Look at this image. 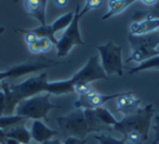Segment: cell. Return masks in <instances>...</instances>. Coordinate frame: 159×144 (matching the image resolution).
Masks as SVG:
<instances>
[{
  "instance_id": "6da1fadb",
  "label": "cell",
  "mask_w": 159,
  "mask_h": 144,
  "mask_svg": "<svg viewBox=\"0 0 159 144\" xmlns=\"http://www.w3.org/2000/svg\"><path fill=\"white\" fill-rule=\"evenodd\" d=\"M47 78H48L47 72H43L18 84H10L5 81L1 82L0 86L6 96V108L3 116L14 115L16 105L22 100L31 98L37 94L46 93L47 83H48Z\"/></svg>"
},
{
  "instance_id": "7a4b0ae2",
  "label": "cell",
  "mask_w": 159,
  "mask_h": 144,
  "mask_svg": "<svg viewBox=\"0 0 159 144\" xmlns=\"http://www.w3.org/2000/svg\"><path fill=\"white\" fill-rule=\"evenodd\" d=\"M154 116V106L152 104H148L145 107L141 108L135 114L123 117L122 120L116 122L112 127L113 130L123 134V139L130 132H139L142 135L144 142L148 139V131L152 126V118Z\"/></svg>"
},
{
  "instance_id": "3957f363",
  "label": "cell",
  "mask_w": 159,
  "mask_h": 144,
  "mask_svg": "<svg viewBox=\"0 0 159 144\" xmlns=\"http://www.w3.org/2000/svg\"><path fill=\"white\" fill-rule=\"evenodd\" d=\"M56 108H62V106L50 102V94L42 93L19 103L14 110V115L21 116L25 119H45L48 121L47 115Z\"/></svg>"
},
{
  "instance_id": "277c9868",
  "label": "cell",
  "mask_w": 159,
  "mask_h": 144,
  "mask_svg": "<svg viewBox=\"0 0 159 144\" xmlns=\"http://www.w3.org/2000/svg\"><path fill=\"white\" fill-rule=\"evenodd\" d=\"M129 42H130L132 53L125 60V62H141L159 55L157 46L159 45V32L144 34V35H132L129 34Z\"/></svg>"
},
{
  "instance_id": "5b68a950",
  "label": "cell",
  "mask_w": 159,
  "mask_h": 144,
  "mask_svg": "<svg viewBox=\"0 0 159 144\" xmlns=\"http://www.w3.org/2000/svg\"><path fill=\"white\" fill-rule=\"evenodd\" d=\"M96 80H108V77L105 73L104 69L102 68L98 60V56H93L91 57L85 66L81 70H79L74 76L69 80L63 81V89L66 94L74 93L73 86L76 82H87L91 83Z\"/></svg>"
},
{
  "instance_id": "8992f818",
  "label": "cell",
  "mask_w": 159,
  "mask_h": 144,
  "mask_svg": "<svg viewBox=\"0 0 159 144\" xmlns=\"http://www.w3.org/2000/svg\"><path fill=\"white\" fill-rule=\"evenodd\" d=\"M57 122L62 132L69 137L83 140L89 133H91L83 109H75L66 116L57 118Z\"/></svg>"
},
{
  "instance_id": "52a82bcc",
  "label": "cell",
  "mask_w": 159,
  "mask_h": 144,
  "mask_svg": "<svg viewBox=\"0 0 159 144\" xmlns=\"http://www.w3.org/2000/svg\"><path fill=\"white\" fill-rule=\"evenodd\" d=\"M96 48L99 51L102 58V68L106 76L119 74L123 76V63H122V46L108 42L105 45H98Z\"/></svg>"
},
{
  "instance_id": "ba28073f",
  "label": "cell",
  "mask_w": 159,
  "mask_h": 144,
  "mask_svg": "<svg viewBox=\"0 0 159 144\" xmlns=\"http://www.w3.org/2000/svg\"><path fill=\"white\" fill-rule=\"evenodd\" d=\"M80 6L77 5L74 10V16L71 22V24L66 29L64 33L60 37V39L56 44V48H57V56L58 57H66L70 50L76 45H82L84 46L85 43L81 37V33H80Z\"/></svg>"
},
{
  "instance_id": "9c48e42d",
  "label": "cell",
  "mask_w": 159,
  "mask_h": 144,
  "mask_svg": "<svg viewBox=\"0 0 159 144\" xmlns=\"http://www.w3.org/2000/svg\"><path fill=\"white\" fill-rule=\"evenodd\" d=\"M124 92L107 95V94L98 93L95 90H92L91 93H89L87 95L80 96L79 100L74 102V106L76 107V109H83V110L84 109H97L102 107V105L108 100H112V98H118Z\"/></svg>"
},
{
  "instance_id": "30bf717a",
  "label": "cell",
  "mask_w": 159,
  "mask_h": 144,
  "mask_svg": "<svg viewBox=\"0 0 159 144\" xmlns=\"http://www.w3.org/2000/svg\"><path fill=\"white\" fill-rule=\"evenodd\" d=\"M57 64V62L53 63H47V62H25L18 66H14L7 71H0V82H3V80L9 78H19V77L25 76L31 72L43 70V69L49 68V67Z\"/></svg>"
},
{
  "instance_id": "8fae6325",
  "label": "cell",
  "mask_w": 159,
  "mask_h": 144,
  "mask_svg": "<svg viewBox=\"0 0 159 144\" xmlns=\"http://www.w3.org/2000/svg\"><path fill=\"white\" fill-rule=\"evenodd\" d=\"M141 98H136L133 95L132 92H124L121 96L116 98V109L119 111L122 116L126 117L135 114L139 109Z\"/></svg>"
},
{
  "instance_id": "7c38bea8",
  "label": "cell",
  "mask_w": 159,
  "mask_h": 144,
  "mask_svg": "<svg viewBox=\"0 0 159 144\" xmlns=\"http://www.w3.org/2000/svg\"><path fill=\"white\" fill-rule=\"evenodd\" d=\"M30 132H31L32 139L40 144L49 140H52V137H57L58 134L57 131L48 128L42 120H34Z\"/></svg>"
},
{
  "instance_id": "4fadbf2b",
  "label": "cell",
  "mask_w": 159,
  "mask_h": 144,
  "mask_svg": "<svg viewBox=\"0 0 159 144\" xmlns=\"http://www.w3.org/2000/svg\"><path fill=\"white\" fill-rule=\"evenodd\" d=\"M46 0H26L24 8L29 16L39 21L40 25H46Z\"/></svg>"
},
{
  "instance_id": "5bb4252c",
  "label": "cell",
  "mask_w": 159,
  "mask_h": 144,
  "mask_svg": "<svg viewBox=\"0 0 159 144\" xmlns=\"http://www.w3.org/2000/svg\"><path fill=\"white\" fill-rule=\"evenodd\" d=\"M159 30V19L146 18L145 20L135 21L130 26V34L132 35H144V34L156 32Z\"/></svg>"
},
{
  "instance_id": "9a60e30c",
  "label": "cell",
  "mask_w": 159,
  "mask_h": 144,
  "mask_svg": "<svg viewBox=\"0 0 159 144\" xmlns=\"http://www.w3.org/2000/svg\"><path fill=\"white\" fill-rule=\"evenodd\" d=\"M84 116L91 132L105 133L106 131L110 130V127L105 126L99 120L95 113V109H84Z\"/></svg>"
},
{
  "instance_id": "2e32d148",
  "label": "cell",
  "mask_w": 159,
  "mask_h": 144,
  "mask_svg": "<svg viewBox=\"0 0 159 144\" xmlns=\"http://www.w3.org/2000/svg\"><path fill=\"white\" fill-rule=\"evenodd\" d=\"M134 2V0H109L108 12L102 16V20H107V19H110L117 14L121 13L122 11H124L126 8H129Z\"/></svg>"
},
{
  "instance_id": "e0dca14e",
  "label": "cell",
  "mask_w": 159,
  "mask_h": 144,
  "mask_svg": "<svg viewBox=\"0 0 159 144\" xmlns=\"http://www.w3.org/2000/svg\"><path fill=\"white\" fill-rule=\"evenodd\" d=\"M6 135H7V137L16 140L20 144H30V141L32 140L31 132L23 124L13 127V128L7 130Z\"/></svg>"
},
{
  "instance_id": "ac0fdd59",
  "label": "cell",
  "mask_w": 159,
  "mask_h": 144,
  "mask_svg": "<svg viewBox=\"0 0 159 144\" xmlns=\"http://www.w3.org/2000/svg\"><path fill=\"white\" fill-rule=\"evenodd\" d=\"M53 46V43L51 42L50 39L48 38H38L36 42H34L33 44L29 45V49L32 53L34 55H38V53H47L49 51Z\"/></svg>"
},
{
  "instance_id": "d6986e66",
  "label": "cell",
  "mask_w": 159,
  "mask_h": 144,
  "mask_svg": "<svg viewBox=\"0 0 159 144\" xmlns=\"http://www.w3.org/2000/svg\"><path fill=\"white\" fill-rule=\"evenodd\" d=\"M24 121H26V119L21 117V116H1L0 117V130L7 131V129H11L13 127L20 126Z\"/></svg>"
},
{
  "instance_id": "ffe728a7",
  "label": "cell",
  "mask_w": 159,
  "mask_h": 144,
  "mask_svg": "<svg viewBox=\"0 0 159 144\" xmlns=\"http://www.w3.org/2000/svg\"><path fill=\"white\" fill-rule=\"evenodd\" d=\"M73 16H74V12L71 11V12H68V13L63 14V16H61L60 18H58L55 22L51 23L50 26L53 33L56 34L57 32L61 31V30L66 29V27L71 24V22H72Z\"/></svg>"
},
{
  "instance_id": "44dd1931",
  "label": "cell",
  "mask_w": 159,
  "mask_h": 144,
  "mask_svg": "<svg viewBox=\"0 0 159 144\" xmlns=\"http://www.w3.org/2000/svg\"><path fill=\"white\" fill-rule=\"evenodd\" d=\"M154 68L159 69V55L155 56V57H152V58H149V59L139 63L136 67H134V68L130 69V70H129V73L134 74V73H137V72H141V71H143V70L154 69Z\"/></svg>"
},
{
  "instance_id": "7402d4cb",
  "label": "cell",
  "mask_w": 159,
  "mask_h": 144,
  "mask_svg": "<svg viewBox=\"0 0 159 144\" xmlns=\"http://www.w3.org/2000/svg\"><path fill=\"white\" fill-rule=\"evenodd\" d=\"M95 113L97 115V117L99 118V120L107 127H113L116 124V122L118 121L115 118V116L108 110V109L100 107V108L95 109Z\"/></svg>"
},
{
  "instance_id": "603a6c76",
  "label": "cell",
  "mask_w": 159,
  "mask_h": 144,
  "mask_svg": "<svg viewBox=\"0 0 159 144\" xmlns=\"http://www.w3.org/2000/svg\"><path fill=\"white\" fill-rule=\"evenodd\" d=\"M30 31H32L34 34H36L39 38H42V37L48 38V39H50L51 42L53 43V45L57 44L58 40L56 39L55 33H53L52 30H51L50 24L49 25H47V24L46 25H40V26H38V27H35V29H31Z\"/></svg>"
},
{
  "instance_id": "cb8c5ba5",
  "label": "cell",
  "mask_w": 159,
  "mask_h": 144,
  "mask_svg": "<svg viewBox=\"0 0 159 144\" xmlns=\"http://www.w3.org/2000/svg\"><path fill=\"white\" fill-rule=\"evenodd\" d=\"M96 140L98 141V144H126L125 140L122 139H116V137H111V135H107L105 133H100V134L94 135Z\"/></svg>"
},
{
  "instance_id": "d4e9b609",
  "label": "cell",
  "mask_w": 159,
  "mask_h": 144,
  "mask_svg": "<svg viewBox=\"0 0 159 144\" xmlns=\"http://www.w3.org/2000/svg\"><path fill=\"white\" fill-rule=\"evenodd\" d=\"M102 2H104V1H102V0H87V1H85L84 8H83L82 10H80V18L84 16L87 12L92 11V10L102 7Z\"/></svg>"
},
{
  "instance_id": "484cf974",
  "label": "cell",
  "mask_w": 159,
  "mask_h": 144,
  "mask_svg": "<svg viewBox=\"0 0 159 144\" xmlns=\"http://www.w3.org/2000/svg\"><path fill=\"white\" fill-rule=\"evenodd\" d=\"M73 90H74L75 93H77L80 96H85L89 93H91V91L93 89L91 87V83L80 81V82L75 83L74 86H73Z\"/></svg>"
},
{
  "instance_id": "4316f807",
  "label": "cell",
  "mask_w": 159,
  "mask_h": 144,
  "mask_svg": "<svg viewBox=\"0 0 159 144\" xmlns=\"http://www.w3.org/2000/svg\"><path fill=\"white\" fill-rule=\"evenodd\" d=\"M124 140H125V141L131 142L132 144H143V142H144L142 135L139 134V132H134V131H133V132L128 133L126 137H124Z\"/></svg>"
},
{
  "instance_id": "83f0119b",
  "label": "cell",
  "mask_w": 159,
  "mask_h": 144,
  "mask_svg": "<svg viewBox=\"0 0 159 144\" xmlns=\"http://www.w3.org/2000/svg\"><path fill=\"white\" fill-rule=\"evenodd\" d=\"M86 142H87V137L81 140V139H77V137H66V139L64 140L63 144H86Z\"/></svg>"
},
{
  "instance_id": "f1b7e54d",
  "label": "cell",
  "mask_w": 159,
  "mask_h": 144,
  "mask_svg": "<svg viewBox=\"0 0 159 144\" xmlns=\"http://www.w3.org/2000/svg\"><path fill=\"white\" fill-rule=\"evenodd\" d=\"M155 120H156V123L152 127L155 131V139L152 144H158L159 143V116H156Z\"/></svg>"
},
{
  "instance_id": "f546056e",
  "label": "cell",
  "mask_w": 159,
  "mask_h": 144,
  "mask_svg": "<svg viewBox=\"0 0 159 144\" xmlns=\"http://www.w3.org/2000/svg\"><path fill=\"white\" fill-rule=\"evenodd\" d=\"M6 108V96L2 90H0V117L3 116Z\"/></svg>"
},
{
  "instance_id": "4dcf8cb0",
  "label": "cell",
  "mask_w": 159,
  "mask_h": 144,
  "mask_svg": "<svg viewBox=\"0 0 159 144\" xmlns=\"http://www.w3.org/2000/svg\"><path fill=\"white\" fill-rule=\"evenodd\" d=\"M6 139H7V135H6V131L0 130V144H5Z\"/></svg>"
},
{
  "instance_id": "1f68e13d",
  "label": "cell",
  "mask_w": 159,
  "mask_h": 144,
  "mask_svg": "<svg viewBox=\"0 0 159 144\" xmlns=\"http://www.w3.org/2000/svg\"><path fill=\"white\" fill-rule=\"evenodd\" d=\"M146 18H156V19H159V11H157V10H154V11H152L150 13H148L147 16H146Z\"/></svg>"
},
{
  "instance_id": "d6a6232c",
  "label": "cell",
  "mask_w": 159,
  "mask_h": 144,
  "mask_svg": "<svg viewBox=\"0 0 159 144\" xmlns=\"http://www.w3.org/2000/svg\"><path fill=\"white\" fill-rule=\"evenodd\" d=\"M68 2L69 1H66V0H57V1H55V5L58 7H66Z\"/></svg>"
},
{
  "instance_id": "836d02e7",
  "label": "cell",
  "mask_w": 159,
  "mask_h": 144,
  "mask_svg": "<svg viewBox=\"0 0 159 144\" xmlns=\"http://www.w3.org/2000/svg\"><path fill=\"white\" fill-rule=\"evenodd\" d=\"M42 144H63V143L58 139H52V140H49V141L44 142V143H42Z\"/></svg>"
},
{
  "instance_id": "e575fe53",
  "label": "cell",
  "mask_w": 159,
  "mask_h": 144,
  "mask_svg": "<svg viewBox=\"0 0 159 144\" xmlns=\"http://www.w3.org/2000/svg\"><path fill=\"white\" fill-rule=\"evenodd\" d=\"M143 5H146V6H156V3L158 2V1H156V0H152V1H149V0H143V1H141Z\"/></svg>"
},
{
  "instance_id": "d590c367",
  "label": "cell",
  "mask_w": 159,
  "mask_h": 144,
  "mask_svg": "<svg viewBox=\"0 0 159 144\" xmlns=\"http://www.w3.org/2000/svg\"><path fill=\"white\" fill-rule=\"evenodd\" d=\"M5 144H20L16 140L14 139H11V137H7L6 139V143Z\"/></svg>"
},
{
  "instance_id": "8d00e7d4",
  "label": "cell",
  "mask_w": 159,
  "mask_h": 144,
  "mask_svg": "<svg viewBox=\"0 0 159 144\" xmlns=\"http://www.w3.org/2000/svg\"><path fill=\"white\" fill-rule=\"evenodd\" d=\"M154 10H157V11H159V1L156 3V6H155V9Z\"/></svg>"
},
{
  "instance_id": "74e56055",
  "label": "cell",
  "mask_w": 159,
  "mask_h": 144,
  "mask_svg": "<svg viewBox=\"0 0 159 144\" xmlns=\"http://www.w3.org/2000/svg\"><path fill=\"white\" fill-rule=\"evenodd\" d=\"M158 32H159V31H158Z\"/></svg>"
}]
</instances>
